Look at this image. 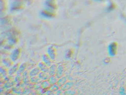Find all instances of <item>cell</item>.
<instances>
[{"instance_id": "7a4b0ae2", "label": "cell", "mask_w": 126, "mask_h": 95, "mask_svg": "<svg viewBox=\"0 0 126 95\" xmlns=\"http://www.w3.org/2000/svg\"><path fill=\"white\" fill-rule=\"evenodd\" d=\"M120 94H122V95H126V92L125 91V89L123 87H121L120 89Z\"/></svg>"}, {"instance_id": "6da1fadb", "label": "cell", "mask_w": 126, "mask_h": 95, "mask_svg": "<svg viewBox=\"0 0 126 95\" xmlns=\"http://www.w3.org/2000/svg\"><path fill=\"white\" fill-rule=\"evenodd\" d=\"M116 48L117 46L115 43H112L110 44L109 46V52L111 56H113L115 55L117 48Z\"/></svg>"}]
</instances>
